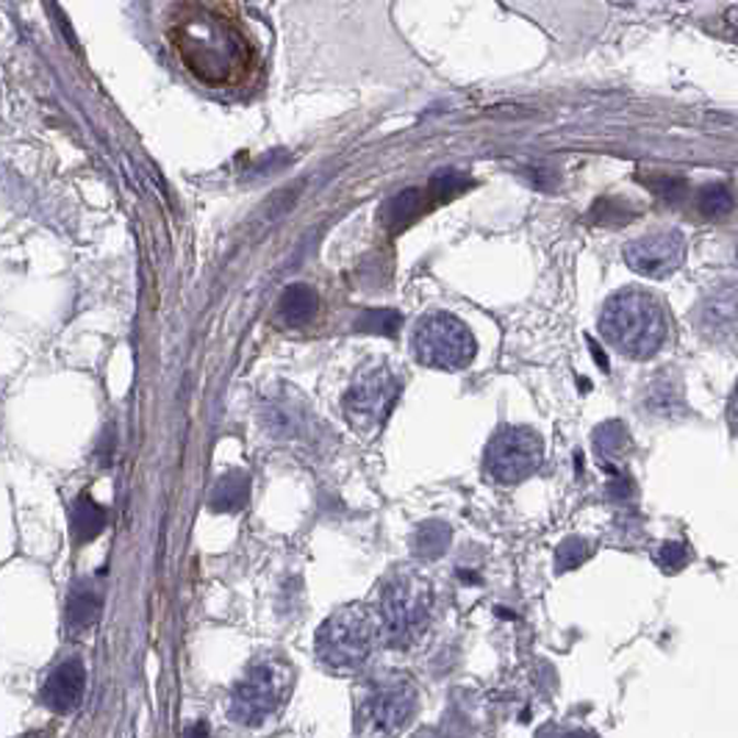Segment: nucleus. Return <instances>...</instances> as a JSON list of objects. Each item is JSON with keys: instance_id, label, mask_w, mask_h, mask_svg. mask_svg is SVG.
Instances as JSON below:
<instances>
[{"instance_id": "nucleus-12", "label": "nucleus", "mask_w": 738, "mask_h": 738, "mask_svg": "<svg viewBox=\"0 0 738 738\" xmlns=\"http://www.w3.org/2000/svg\"><path fill=\"white\" fill-rule=\"evenodd\" d=\"M319 311V295L306 284H292L279 300V317L284 326L303 328L308 326Z\"/></svg>"}, {"instance_id": "nucleus-18", "label": "nucleus", "mask_w": 738, "mask_h": 738, "mask_svg": "<svg viewBox=\"0 0 738 738\" xmlns=\"http://www.w3.org/2000/svg\"><path fill=\"white\" fill-rule=\"evenodd\" d=\"M70 525H72V536H76L78 544L92 542V538H95L98 533L106 527V511H103L89 495H81L76 500V506H72Z\"/></svg>"}, {"instance_id": "nucleus-9", "label": "nucleus", "mask_w": 738, "mask_h": 738, "mask_svg": "<svg viewBox=\"0 0 738 738\" xmlns=\"http://www.w3.org/2000/svg\"><path fill=\"white\" fill-rule=\"evenodd\" d=\"M397 397H400V381L386 366H378L359 375L355 384L344 391V413L359 431H375L389 420Z\"/></svg>"}, {"instance_id": "nucleus-11", "label": "nucleus", "mask_w": 738, "mask_h": 738, "mask_svg": "<svg viewBox=\"0 0 738 738\" xmlns=\"http://www.w3.org/2000/svg\"><path fill=\"white\" fill-rule=\"evenodd\" d=\"M83 689H87V669L81 658H67L54 672L48 674L42 685V703L48 705L54 714H70L81 705Z\"/></svg>"}, {"instance_id": "nucleus-17", "label": "nucleus", "mask_w": 738, "mask_h": 738, "mask_svg": "<svg viewBox=\"0 0 738 738\" xmlns=\"http://www.w3.org/2000/svg\"><path fill=\"white\" fill-rule=\"evenodd\" d=\"M631 433H627V428L622 425L620 420H609L603 422V425L597 428L594 431V450H597V458L603 461L605 469H614L616 461L622 458V455L627 453V447H631Z\"/></svg>"}, {"instance_id": "nucleus-6", "label": "nucleus", "mask_w": 738, "mask_h": 738, "mask_svg": "<svg viewBox=\"0 0 738 738\" xmlns=\"http://www.w3.org/2000/svg\"><path fill=\"white\" fill-rule=\"evenodd\" d=\"M411 348L417 361L442 373H458L475 361L478 344L469 328L447 311H433L413 326Z\"/></svg>"}, {"instance_id": "nucleus-5", "label": "nucleus", "mask_w": 738, "mask_h": 738, "mask_svg": "<svg viewBox=\"0 0 738 738\" xmlns=\"http://www.w3.org/2000/svg\"><path fill=\"white\" fill-rule=\"evenodd\" d=\"M292 685H295V672L289 661L264 652L245 669V678L230 691L228 716L237 725L259 727L261 722L284 708Z\"/></svg>"}, {"instance_id": "nucleus-14", "label": "nucleus", "mask_w": 738, "mask_h": 738, "mask_svg": "<svg viewBox=\"0 0 738 738\" xmlns=\"http://www.w3.org/2000/svg\"><path fill=\"white\" fill-rule=\"evenodd\" d=\"M674 375L678 373L658 375V378L650 384V389H647V397H644L647 408H650L652 413H658V417H663V420H672V417H678V413L685 408L683 389H680V381L674 378Z\"/></svg>"}, {"instance_id": "nucleus-2", "label": "nucleus", "mask_w": 738, "mask_h": 738, "mask_svg": "<svg viewBox=\"0 0 738 738\" xmlns=\"http://www.w3.org/2000/svg\"><path fill=\"white\" fill-rule=\"evenodd\" d=\"M600 331L622 355L644 361L656 355L667 342L669 319L656 295L644 289H622L605 303L600 314Z\"/></svg>"}, {"instance_id": "nucleus-15", "label": "nucleus", "mask_w": 738, "mask_h": 738, "mask_svg": "<svg viewBox=\"0 0 738 738\" xmlns=\"http://www.w3.org/2000/svg\"><path fill=\"white\" fill-rule=\"evenodd\" d=\"M67 625L70 631H89L101 616V594L89 583L72 586L70 597H67Z\"/></svg>"}, {"instance_id": "nucleus-16", "label": "nucleus", "mask_w": 738, "mask_h": 738, "mask_svg": "<svg viewBox=\"0 0 738 738\" xmlns=\"http://www.w3.org/2000/svg\"><path fill=\"white\" fill-rule=\"evenodd\" d=\"M250 500V478L245 473H228L217 480L212 491V509L217 514H237Z\"/></svg>"}, {"instance_id": "nucleus-7", "label": "nucleus", "mask_w": 738, "mask_h": 738, "mask_svg": "<svg viewBox=\"0 0 738 738\" xmlns=\"http://www.w3.org/2000/svg\"><path fill=\"white\" fill-rule=\"evenodd\" d=\"M417 711V685L402 678L381 680L366 691L355 714L359 738H397Z\"/></svg>"}, {"instance_id": "nucleus-23", "label": "nucleus", "mask_w": 738, "mask_h": 738, "mask_svg": "<svg viewBox=\"0 0 738 738\" xmlns=\"http://www.w3.org/2000/svg\"><path fill=\"white\" fill-rule=\"evenodd\" d=\"M469 186V181L461 172H453V170H444L439 172L436 178L431 181V186H428V201L431 197H436L439 203L450 201V197H455L458 192H464Z\"/></svg>"}, {"instance_id": "nucleus-28", "label": "nucleus", "mask_w": 738, "mask_h": 738, "mask_svg": "<svg viewBox=\"0 0 738 738\" xmlns=\"http://www.w3.org/2000/svg\"><path fill=\"white\" fill-rule=\"evenodd\" d=\"M564 738H597V736L591 730H572V733H567Z\"/></svg>"}, {"instance_id": "nucleus-3", "label": "nucleus", "mask_w": 738, "mask_h": 738, "mask_svg": "<svg viewBox=\"0 0 738 738\" xmlns=\"http://www.w3.org/2000/svg\"><path fill=\"white\" fill-rule=\"evenodd\" d=\"M433 611V586L417 567H397L381 583L375 616L389 647L402 650L425 633Z\"/></svg>"}, {"instance_id": "nucleus-22", "label": "nucleus", "mask_w": 738, "mask_h": 738, "mask_svg": "<svg viewBox=\"0 0 738 738\" xmlns=\"http://www.w3.org/2000/svg\"><path fill=\"white\" fill-rule=\"evenodd\" d=\"M697 206H700V212L705 214V217H711V219L725 217V214H730V208H733L730 190H727V186H722V183H711V186H703V190H700V197H697Z\"/></svg>"}, {"instance_id": "nucleus-10", "label": "nucleus", "mask_w": 738, "mask_h": 738, "mask_svg": "<svg viewBox=\"0 0 738 738\" xmlns=\"http://www.w3.org/2000/svg\"><path fill=\"white\" fill-rule=\"evenodd\" d=\"M625 261L644 279H669L685 261V239L680 230H656L625 248Z\"/></svg>"}, {"instance_id": "nucleus-24", "label": "nucleus", "mask_w": 738, "mask_h": 738, "mask_svg": "<svg viewBox=\"0 0 738 738\" xmlns=\"http://www.w3.org/2000/svg\"><path fill=\"white\" fill-rule=\"evenodd\" d=\"M591 556V547L583 542V538L572 536L558 547L556 553V569L558 572H569V569H578L586 558Z\"/></svg>"}, {"instance_id": "nucleus-13", "label": "nucleus", "mask_w": 738, "mask_h": 738, "mask_svg": "<svg viewBox=\"0 0 738 738\" xmlns=\"http://www.w3.org/2000/svg\"><path fill=\"white\" fill-rule=\"evenodd\" d=\"M700 326L716 339L733 337V331H736V292L725 289L722 295L708 297L703 303V311H700Z\"/></svg>"}, {"instance_id": "nucleus-29", "label": "nucleus", "mask_w": 738, "mask_h": 738, "mask_svg": "<svg viewBox=\"0 0 738 738\" xmlns=\"http://www.w3.org/2000/svg\"><path fill=\"white\" fill-rule=\"evenodd\" d=\"M20 738H48V733H29V736H20Z\"/></svg>"}, {"instance_id": "nucleus-8", "label": "nucleus", "mask_w": 738, "mask_h": 738, "mask_svg": "<svg viewBox=\"0 0 738 738\" xmlns=\"http://www.w3.org/2000/svg\"><path fill=\"white\" fill-rule=\"evenodd\" d=\"M486 473L502 486H516L533 478L544 464V442L536 431L506 425L491 436L486 447Z\"/></svg>"}, {"instance_id": "nucleus-4", "label": "nucleus", "mask_w": 738, "mask_h": 738, "mask_svg": "<svg viewBox=\"0 0 738 738\" xmlns=\"http://www.w3.org/2000/svg\"><path fill=\"white\" fill-rule=\"evenodd\" d=\"M378 638V616L373 605L350 603L333 611L317 631V658L331 672L355 674L366 667Z\"/></svg>"}, {"instance_id": "nucleus-21", "label": "nucleus", "mask_w": 738, "mask_h": 738, "mask_svg": "<svg viewBox=\"0 0 738 738\" xmlns=\"http://www.w3.org/2000/svg\"><path fill=\"white\" fill-rule=\"evenodd\" d=\"M402 328V314L397 308H370L355 319V331L378 333V337H397Z\"/></svg>"}, {"instance_id": "nucleus-20", "label": "nucleus", "mask_w": 738, "mask_h": 738, "mask_svg": "<svg viewBox=\"0 0 738 738\" xmlns=\"http://www.w3.org/2000/svg\"><path fill=\"white\" fill-rule=\"evenodd\" d=\"M450 536H453V531L444 522H425L413 536V553L420 558L444 556L450 547Z\"/></svg>"}, {"instance_id": "nucleus-26", "label": "nucleus", "mask_w": 738, "mask_h": 738, "mask_svg": "<svg viewBox=\"0 0 738 738\" xmlns=\"http://www.w3.org/2000/svg\"><path fill=\"white\" fill-rule=\"evenodd\" d=\"M650 190H656L658 195L663 197V201L674 203V201H680V197H683L685 181H683V178H652Z\"/></svg>"}, {"instance_id": "nucleus-1", "label": "nucleus", "mask_w": 738, "mask_h": 738, "mask_svg": "<svg viewBox=\"0 0 738 738\" xmlns=\"http://www.w3.org/2000/svg\"><path fill=\"white\" fill-rule=\"evenodd\" d=\"M167 34L183 67L206 87H237L253 72V42L223 3H183Z\"/></svg>"}, {"instance_id": "nucleus-19", "label": "nucleus", "mask_w": 738, "mask_h": 738, "mask_svg": "<svg viewBox=\"0 0 738 738\" xmlns=\"http://www.w3.org/2000/svg\"><path fill=\"white\" fill-rule=\"evenodd\" d=\"M425 195H428V192L406 190V192H400V195L391 197V201L386 203V208H384V225H386V228L395 230V234H397V230L406 228V225L411 223L417 214L425 212V206L431 203Z\"/></svg>"}, {"instance_id": "nucleus-25", "label": "nucleus", "mask_w": 738, "mask_h": 738, "mask_svg": "<svg viewBox=\"0 0 738 738\" xmlns=\"http://www.w3.org/2000/svg\"><path fill=\"white\" fill-rule=\"evenodd\" d=\"M656 558L658 564H661V569H667V572H680V569L689 564V549L678 542H667L661 549H658Z\"/></svg>"}, {"instance_id": "nucleus-27", "label": "nucleus", "mask_w": 738, "mask_h": 738, "mask_svg": "<svg viewBox=\"0 0 738 738\" xmlns=\"http://www.w3.org/2000/svg\"><path fill=\"white\" fill-rule=\"evenodd\" d=\"M183 738H212V730H208L206 722H195L192 727H186V736Z\"/></svg>"}]
</instances>
